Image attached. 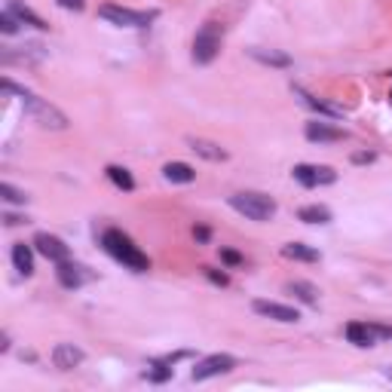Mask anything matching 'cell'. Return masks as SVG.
Returning a JSON list of instances; mask_svg holds the SVG:
<instances>
[{"instance_id":"obj_1","label":"cell","mask_w":392,"mask_h":392,"mask_svg":"<svg viewBox=\"0 0 392 392\" xmlns=\"http://www.w3.org/2000/svg\"><path fill=\"white\" fill-rule=\"evenodd\" d=\"M101 245H104V252H108L110 258L120 260V264L129 267V270H135V273H147L150 270V258L123 230H104Z\"/></svg>"},{"instance_id":"obj_2","label":"cell","mask_w":392,"mask_h":392,"mask_svg":"<svg viewBox=\"0 0 392 392\" xmlns=\"http://www.w3.org/2000/svg\"><path fill=\"white\" fill-rule=\"evenodd\" d=\"M19 98H22V104H25V114L40 129H52V132H64V129H68V117H64L56 104H49L47 98H37L34 93H22Z\"/></svg>"},{"instance_id":"obj_3","label":"cell","mask_w":392,"mask_h":392,"mask_svg":"<svg viewBox=\"0 0 392 392\" xmlns=\"http://www.w3.org/2000/svg\"><path fill=\"white\" fill-rule=\"evenodd\" d=\"M230 206L236 208L239 215H245L248 221H270L276 215V202L267 193H254V191H243L230 196Z\"/></svg>"},{"instance_id":"obj_4","label":"cell","mask_w":392,"mask_h":392,"mask_svg":"<svg viewBox=\"0 0 392 392\" xmlns=\"http://www.w3.org/2000/svg\"><path fill=\"white\" fill-rule=\"evenodd\" d=\"M221 40H224V31L218 22H206L193 37V62L196 64H212L221 52Z\"/></svg>"},{"instance_id":"obj_5","label":"cell","mask_w":392,"mask_h":392,"mask_svg":"<svg viewBox=\"0 0 392 392\" xmlns=\"http://www.w3.org/2000/svg\"><path fill=\"white\" fill-rule=\"evenodd\" d=\"M98 16L108 19L110 25H120V28H147L154 12H138V10H126V6L104 3V6H98Z\"/></svg>"},{"instance_id":"obj_6","label":"cell","mask_w":392,"mask_h":392,"mask_svg":"<svg viewBox=\"0 0 392 392\" xmlns=\"http://www.w3.org/2000/svg\"><path fill=\"white\" fill-rule=\"evenodd\" d=\"M233 368H236V358L227 356V352H215V356H206L202 362H196L191 377L199 383V380H212V377H218V374H227V371H233Z\"/></svg>"},{"instance_id":"obj_7","label":"cell","mask_w":392,"mask_h":392,"mask_svg":"<svg viewBox=\"0 0 392 392\" xmlns=\"http://www.w3.org/2000/svg\"><path fill=\"white\" fill-rule=\"evenodd\" d=\"M294 181L304 187H322V184H334L337 181V172L331 166H310V162H300L294 166Z\"/></svg>"},{"instance_id":"obj_8","label":"cell","mask_w":392,"mask_h":392,"mask_svg":"<svg viewBox=\"0 0 392 392\" xmlns=\"http://www.w3.org/2000/svg\"><path fill=\"white\" fill-rule=\"evenodd\" d=\"M252 310L258 313V316L273 319V322H285V325H291V322H297V319H300V313L294 310V306L276 304V300H254Z\"/></svg>"},{"instance_id":"obj_9","label":"cell","mask_w":392,"mask_h":392,"mask_svg":"<svg viewBox=\"0 0 392 392\" xmlns=\"http://www.w3.org/2000/svg\"><path fill=\"white\" fill-rule=\"evenodd\" d=\"M34 248H37V252H40L47 260H52V264H62V260L71 258L68 245H64L58 236H52V233H37V236H34Z\"/></svg>"},{"instance_id":"obj_10","label":"cell","mask_w":392,"mask_h":392,"mask_svg":"<svg viewBox=\"0 0 392 392\" xmlns=\"http://www.w3.org/2000/svg\"><path fill=\"white\" fill-rule=\"evenodd\" d=\"M83 350L74 343H56V350H52V365H56L58 371H74L83 365Z\"/></svg>"},{"instance_id":"obj_11","label":"cell","mask_w":392,"mask_h":392,"mask_svg":"<svg viewBox=\"0 0 392 392\" xmlns=\"http://www.w3.org/2000/svg\"><path fill=\"white\" fill-rule=\"evenodd\" d=\"M304 135L313 141V145H331V141H343V129L331 126V123H322V120L306 123Z\"/></svg>"},{"instance_id":"obj_12","label":"cell","mask_w":392,"mask_h":392,"mask_svg":"<svg viewBox=\"0 0 392 392\" xmlns=\"http://www.w3.org/2000/svg\"><path fill=\"white\" fill-rule=\"evenodd\" d=\"M56 276L64 289H80V285L89 279V273H86V267L74 264V260L68 258V260H62V264H56Z\"/></svg>"},{"instance_id":"obj_13","label":"cell","mask_w":392,"mask_h":392,"mask_svg":"<svg viewBox=\"0 0 392 392\" xmlns=\"http://www.w3.org/2000/svg\"><path fill=\"white\" fill-rule=\"evenodd\" d=\"M346 341L365 350V346H374L380 337H377V331H374V322H350L346 325Z\"/></svg>"},{"instance_id":"obj_14","label":"cell","mask_w":392,"mask_h":392,"mask_svg":"<svg viewBox=\"0 0 392 392\" xmlns=\"http://www.w3.org/2000/svg\"><path fill=\"white\" fill-rule=\"evenodd\" d=\"M162 178L172 181V184H191V181H196V172L187 162H166L162 166Z\"/></svg>"},{"instance_id":"obj_15","label":"cell","mask_w":392,"mask_h":392,"mask_svg":"<svg viewBox=\"0 0 392 392\" xmlns=\"http://www.w3.org/2000/svg\"><path fill=\"white\" fill-rule=\"evenodd\" d=\"M6 10H10L12 16H16L22 25H31V28H40V31H47V28H49V25L43 22V19L37 16L34 10H28V6L22 3V0H10V6H6Z\"/></svg>"},{"instance_id":"obj_16","label":"cell","mask_w":392,"mask_h":392,"mask_svg":"<svg viewBox=\"0 0 392 392\" xmlns=\"http://www.w3.org/2000/svg\"><path fill=\"white\" fill-rule=\"evenodd\" d=\"M187 145H191L193 154L206 156V160H212V162L227 160V150L221 147V145H215V141H206V138H191V141H187Z\"/></svg>"},{"instance_id":"obj_17","label":"cell","mask_w":392,"mask_h":392,"mask_svg":"<svg viewBox=\"0 0 392 392\" xmlns=\"http://www.w3.org/2000/svg\"><path fill=\"white\" fill-rule=\"evenodd\" d=\"M12 264H16V270L22 276H31L34 273V252H31V245H25V243L12 245Z\"/></svg>"},{"instance_id":"obj_18","label":"cell","mask_w":392,"mask_h":392,"mask_svg":"<svg viewBox=\"0 0 392 392\" xmlns=\"http://www.w3.org/2000/svg\"><path fill=\"white\" fill-rule=\"evenodd\" d=\"M248 56L258 58L260 64H273V68H289V64H291V58L285 56V52H279V49H260V47H252V49H248Z\"/></svg>"},{"instance_id":"obj_19","label":"cell","mask_w":392,"mask_h":392,"mask_svg":"<svg viewBox=\"0 0 392 392\" xmlns=\"http://www.w3.org/2000/svg\"><path fill=\"white\" fill-rule=\"evenodd\" d=\"M282 254H285V258H291V260H304V264H316V260H319L316 248H310V245H304V243L282 245Z\"/></svg>"},{"instance_id":"obj_20","label":"cell","mask_w":392,"mask_h":392,"mask_svg":"<svg viewBox=\"0 0 392 392\" xmlns=\"http://www.w3.org/2000/svg\"><path fill=\"white\" fill-rule=\"evenodd\" d=\"M285 291L294 294L300 304H310V306L319 304V289H316V285H310V282H300V279H297V282H289V285H285Z\"/></svg>"},{"instance_id":"obj_21","label":"cell","mask_w":392,"mask_h":392,"mask_svg":"<svg viewBox=\"0 0 392 392\" xmlns=\"http://www.w3.org/2000/svg\"><path fill=\"white\" fill-rule=\"evenodd\" d=\"M297 218L304 221V224H328L331 221V212L325 206H304L297 212Z\"/></svg>"},{"instance_id":"obj_22","label":"cell","mask_w":392,"mask_h":392,"mask_svg":"<svg viewBox=\"0 0 392 392\" xmlns=\"http://www.w3.org/2000/svg\"><path fill=\"white\" fill-rule=\"evenodd\" d=\"M108 178L114 181L120 191H135V178L129 175V169H123V166H108Z\"/></svg>"},{"instance_id":"obj_23","label":"cell","mask_w":392,"mask_h":392,"mask_svg":"<svg viewBox=\"0 0 392 392\" xmlns=\"http://www.w3.org/2000/svg\"><path fill=\"white\" fill-rule=\"evenodd\" d=\"M300 98H304V104H310L313 110H319V114H325V117H341L343 110L341 108H331V104H325V101H319V98H313L310 93H304V89H294Z\"/></svg>"},{"instance_id":"obj_24","label":"cell","mask_w":392,"mask_h":392,"mask_svg":"<svg viewBox=\"0 0 392 392\" xmlns=\"http://www.w3.org/2000/svg\"><path fill=\"white\" fill-rule=\"evenodd\" d=\"M0 196H3V202H10V206H25L28 202V196H25V191H19V187L12 184H0Z\"/></svg>"},{"instance_id":"obj_25","label":"cell","mask_w":392,"mask_h":392,"mask_svg":"<svg viewBox=\"0 0 392 392\" xmlns=\"http://www.w3.org/2000/svg\"><path fill=\"white\" fill-rule=\"evenodd\" d=\"M169 365H172V362H166V358H162V362H154V365H150V371H147V377L154 383L169 380V377H172V368H169Z\"/></svg>"},{"instance_id":"obj_26","label":"cell","mask_w":392,"mask_h":392,"mask_svg":"<svg viewBox=\"0 0 392 392\" xmlns=\"http://www.w3.org/2000/svg\"><path fill=\"white\" fill-rule=\"evenodd\" d=\"M19 25H22V22H19V19L12 16L10 10H6L3 16H0V31H3V34H16V31H19Z\"/></svg>"},{"instance_id":"obj_27","label":"cell","mask_w":392,"mask_h":392,"mask_svg":"<svg viewBox=\"0 0 392 392\" xmlns=\"http://www.w3.org/2000/svg\"><path fill=\"white\" fill-rule=\"evenodd\" d=\"M221 258L227 260L230 267H239L243 264V254H236V252H230V248H221Z\"/></svg>"},{"instance_id":"obj_28","label":"cell","mask_w":392,"mask_h":392,"mask_svg":"<svg viewBox=\"0 0 392 392\" xmlns=\"http://www.w3.org/2000/svg\"><path fill=\"white\" fill-rule=\"evenodd\" d=\"M374 331L380 341H392V325H383V322H374Z\"/></svg>"},{"instance_id":"obj_29","label":"cell","mask_w":392,"mask_h":392,"mask_svg":"<svg viewBox=\"0 0 392 392\" xmlns=\"http://www.w3.org/2000/svg\"><path fill=\"white\" fill-rule=\"evenodd\" d=\"M58 6H62V10H74V12H80L86 3H83V0H58Z\"/></svg>"},{"instance_id":"obj_30","label":"cell","mask_w":392,"mask_h":392,"mask_svg":"<svg viewBox=\"0 0 392 392\" xmlns=\"http://www.w3.org/2000/svg\"><path fill=\"white\" fill-rule=\"evenodd\" d=\"M206 276L212 279V282H218V285H227V276L224 273H215V270H206Z\"/></svg>"},{"instance_id":"obj_31","label":"cell","mask_w":392,"mask_h":392,"mask_svg":"<svg viewBox=\"0 0 392 392\" xmlns=\"http://www.w3.org/2000/svg\"><path fill=\"white\" fill-rule=\"evenodd\" d=\"M3 221H6V227H16V224H22V218H19V215H3Z\"/></svg>"},{"instance_id":"obj_32","label":"cell","mask_w":392,"mask_h":392,"mask_svg":"<svg viewBox=\"0 0 392 392\" xmlns=\"http://www.w3.org/2000/svg\"><path fill=\"white\" fill-rule=\"evenodd\" d=\"M193 236L199 239V243H206V239H208V230H206V227H196V230H193Z\"/></svg>"},{"instance_id":"obj_33","label":"cell","mask_w":392,"mask_h":392,"mask_svg":"<svg viewBox=\"0 0 392 392\" xmlns=\"http://www.w3.org/2000/svg\"><path fill=\"white\" fill-rule=\"evenodd\" d=\"M352 160H356V162H371V160H374V154H356Z\"/></svg>"},{"instance_id":"obj_34","label":"cell","mask_w":392,"mask_h":392,"mask_svg":"<svg viewBox=\"0 0 392 392\" xmlns=\"http://www.w3.org/2000/svg\"><path fill=\"white\" fill-rule=\"evenodd\" d=\"M6 350H10V337L3 334V337H0V352H6Z\"/></svg>"},{"instance_id":"obj_35","label":"cell","mask_w":392,"mask_h":392,"mask_svg":"<svg viewBox=\"0 0 392 392\" xmlns=\"http://www.w3.org/2000/svg\"><path fill=\"white\" fill-rule=\"evenodd\" d=\"M383 377H387V380L392 383V368H383Z\"/></svg>"}]
</instances>
